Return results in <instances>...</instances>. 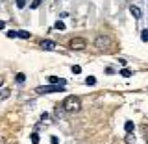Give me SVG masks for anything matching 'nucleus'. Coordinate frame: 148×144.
Here are the masks:
<instances>
[{
    "instance_id": "1",
    "label": "nucleus",
    "mask_w": 148,
    "mask_h": 144,
    "mask_svg": "<svg viewBox=\"0 0 148 144\" xmlns=\"http://www.w3.org/2000/svg\"><path fill=\"white\" fill-rule=\"evenodd\" d=\"M61 105H63V109L67 111V113H78V111L82 109V102H80L78 96H67Z\"/></svg>"
},
{
    "instance_id": "2",
    "label": "nucleus",
    "mask_w": 148,
    "mask_h": 144,
    "mask_svg": "<svg viewBox=\"0 0 148 144\" xmlns=\"http://www.w3.org/2000/svg\"><path fill=\"white\" fill-rule=\"evenodd\" d=\"M63 91H65V85H54V83L37 87V89H35L37 94H52V92H63Z\"/></svg>"
},
{
    "instance_id": "3",
    "label": "nucleus",
    "mask_w": 148,
    "mask_h": 144,
    "mask_svg": "<svg viewBox=\"0 0 148 144\" xmlns=\"http://www.w3.org/2000/svg\"><path fill=\"white\" fill-rule=\"evenodd\" d=\"M85 46H87V41L83 37H74V39L69 41V48H72V50H82Z\"/></svg>"
},
{
    "instance_id": "4",
    "label": "nucleus",
    "mask_w": 148,
    "mask_h": 144,
    "mask_svg": "<svg viewBox=\"0 0 148 144\" xmlns=\"http://www.w3.org/2000/svg\"><path fill=\"white\" fill-rule=\"evenodd\" d=\"M95 46H96V48H100V50L109 48V46H111V39H109V37H106V35H98V37H96V41H95Z\"/></svg>"
},
{
    "instance_id": "5",
    "label": "nucleus",
    "mask_w": 148,
    "mask_h": 144,
    "mask_svg": "<svg viewBox=\"0 0 148 144\" xmlns=\"http://www.w3.org/2000/svg\"><path fill=\"white\" fill-rule=\"evenodd\" d=\"M41 48H43V50H56V43L50 41V39H46V41L41 43Z\"/></svg>"
},
{
    "instance_id": "6",
    "label": "nucleus",
    "mask_w": 148,
    "mask_h": 144,
    "mask_svg": "<svg viewBox=\"0 0 148 144\" xmlns=\"http://www.w3.org/2000/svg\"><path fill=\"white\" fill-rule=\"evenodd\" d=\"M48 81H50V83H54V85H65V83H67V81L63 80V78H58V76H50V78H48Z\"/></svg>"
},
{
    "instance_id": "7",
    "label": "nucleus",
    "mask_w": 148,
    "mask_h": 144,
    "mask_svg": "<svg viewBox=\"0 0 148 144\" xmlns=\"http://www.w3.org/2000/svg\"><path fill=\"white\" fill-rule=\"evenodd\" d=\"M130 13H132L135 18H141V9H139L137 6H130Z\"/></svg>"
},
{
    "instance_id": "8",
    "label": "nucleus",
    "mask_w": 148,
    "mask_h": 144,
    "mask_svg": "<svg viewBox=\"0 0 148 144\" xmlns=\"http://www.w3.org/2000/svg\"><path fill=\"white\" fill-rule=\"evenodd\" d=\"M17 37H21V39H30V31L18 30V31H17Z\"/></svg>"
},
{
    "instance_id": "9",
    "label": "nucleus",
    "mask_w": 148,
    "mask_h": 144,
    "mask_svg": "<svg viewBox=\"0 0 148 144\" xmlns=\"http://www.w3.org/2000/svg\"><path fill=\"white\" fill-rule=\"evenodd\" d=\"M124 131H126V133H132L133 131V122H132V120H128V122L124 124Z\"/></svg>"
},
{
    "instance_id": "10",
    "label": "nucleus",
    "mask_w": 148,
    "mask_h": 144,
    "mask_svg": "<svg viewBox=\"0 0 148 144\" xmlns=\"http://www.w3.org/2000/svg\"><path fill=\"white\" fill-rule=\"evenodd\" d=\"M15 80H17V83H24V81H26V74H22V72H18V74H17V78H15Z\"/></svg>"
},
{
    "instance_id": "11",
    "label": "nucleus",
    "mask_w": 148,
    "mask_h": 144,
    "mask_svg": "<svg viewBox=\"0 0 148 144\" xmlns=\"http://www.w3.org/2000/svg\"><path fill=\"white\" fill-rule=\"evenodd\" d=\"M54 28H56V30H59V31H63V30H65V24H63V20H58V22L54 24Z\"/></svg>"
},
{
    "instance_id": "12",
    "label": "nucleus",
    "mask_w": 148,
    "mask_h": 144,
    "mask_svg": "<svg viewBox=\"0 0 148 144\" xmlns=\"http://www.w3.org/2000/svg\"><path fill=\"white\" fill-rule=\"evenodd\" d=\"M141 41H143V43H146V41H148V28L141 31Z\"/></svg>"
},
{
    "instance_id": "13",
    "label": "nucleus",
    "mask_w": 148,
    "mask_h": 144,
    "mask_svg": "<svg viewBox=\"0 0 148 144\" xmlns=\"http://www.w3.org/2000/svg\"><path fill=\"white\" fill-rule=\"evenodd\" d=\"M9 94H11V92H9V89H4L2 92H0V98L6 100V98H9Z\"/></svg>"
},
{
    "instance_id": "14",
    "label": "nucleus",
    "mask_w": 148,
    "mask_h": 144,
    "mask_svg": "<svg viewBox=\"0 0 148 144\" xmlns=\"http://www.w3.org/2000/svg\"><path fill=\"white\" fill-rule=\"evenodd\" d=\"M120 76L130 78V76H132V70H130V68H122V70H120Z\"/></svg>"
},
{
    "instance_id": "15",
    "label": "nucleus",
    "mask_w": 148,
    "mask_h": 144,
    "mask_svg": "<svg viewBox=\"0 0 148 144\" xmlns=\"http://www.w3.org/2000/svg\"><path fill=\"white\" fill-rule=\"evenodd\" d=\"M85 83H87V85H95V83H96V78L87 76V78H85Z\"/></svg>"
},
{
    "instance_id": "16",
    "label": "nucleus",
    "mask_w": 148,
    "mask_h": 144,
    "mask_svg": "<svg viewBox=\"0 0 148 144\" xmlns=\"http://www.w3.org/2000/svg\"><path fill=\"white\" fill-rule=\"evenodd\" d=\"M32 144H39V135H37V133H32Z\"/></svg>"
},
{
    "instance_id": "17",
    "label": "nucleus",
    "mask_w": 148,
    "mask_h": 144,
    "mask_svg": "<svg viewBox=\"0 0 148 144\" xmlns=\"http://www.w3.org/2000/svg\"><path fill=\"white\" fill-rule=\"evenodd\" d=\"M41 2H43V0H34V2H32V6H30V8H32V9L39 8V6H41Z\"/></svg>"
},
{
    "instance_id": "18",
    "label": "nucleus",
    "mask_w": 148,
    "mask_h": 144,
    "mask_svg": "<svg viewBox=\"0 0 148 144\" xmlns=\"http://www.w3.org/2000/svg\"><path fill=\"white\" fill-rule=\"evenodd\" d=\"M24 6H26V0H17V8L18 9H22Z\"/></svg>"
},
{
    "instance_id": "19",
    "label": "nucleus",
    "mask_w": 148,
    "mask_h": 144,
    "mask_svg": "<svg viewBox=\"0 0 148 144\" xmlns=\"http://www.w3.org/2000/svg\"><path fill=\"white\" fill-rule=\"evenodd\" d=\"M72 72H74V74H80V72H82V68L78 67V65H74V67H72Z\"/></svg>"
},
{
    "instance_id": "20",
    "label": "nucleus",
    "mask_w": 148,
    "mask_h": 144,
    "mask_svg": "<svg viewBox=\"0 0 148 144\" xmlns=\"http://www.w3.org/2000/svg\"><path fill=\"white\" fill-rule=\"evenodd\" d=\"M133 141H135V137H132V135L128 133V137H126V142H128V144H132Z\"/></svg>"
},
{
    "instance_id": "21",
    "label": "nucleus",
    "mask_w": 148,
    "mask_h": 144,
    "mask_svg": "<svg viewBox=\"0 0 148 144\" xmlns=\"http://www.w3.org/2000/svg\"><path fill=\"white\" fill-rule=\"evenodd\" d=\"M8 37H9V39H13V37H17V31H15V30H13V31H8Z\"/></svg>"
},
{
    "instance_id": "22",
    "label": "nucleus",
    "mask_w": 148,
    "mask_h": 144,
    "mask_svg": "<svg viewBox=\"0 0 148 144\" xmlns=\"http://www.w3.org/2000/svg\"><path fill=\"white\" fill-rule=\"evenodd\" d=\"M41 120H43V122H45V120H48V115L43 113V115H41Z\"/></svg>"
},
{
    "instance_id": "23",
    "label": "nucleus",
    "mask_w": 148,
    "mask_h": 144,
    "mask_svg": "<svg viewBox=\"0 0 148 144\" xmlns=\"http://www.w3.org/2000/svg\"><path fill=\"white\" fill-rule=\"evenodd\" d=\"M50 142H52V144H58V137H52V139H50Z\"/></svg>"
},
{
    "instance_id": "24",
    "label": "nucleus",
    "mask_w": 148,
    "mask_h": 144,
    "mask_svg": "<svg viewBox=\"0 0 148 144\" xmlns=\"http://www.w3.org/2000/svg\"><path fill=\"white\" fill-rule=\"evenodd\" d=\"M4 28H6V22H4V20H0V30H4Z\"/></svg>"
},
{
    "instance_id": "25",
    "label": "nucleus",
    "mask_w": 148,
    "mask_h": 144,
    "mask_svg": "<svg viewBox=\"0 0 148 144\" xmlns=\"http://www.w3.org/2000/svg\"><path fill=\"white\" fill-rule=\"evenodd\" d=\"M0 144H4V139L2 137H0Z\"/></svg>"
}]
</instances>
